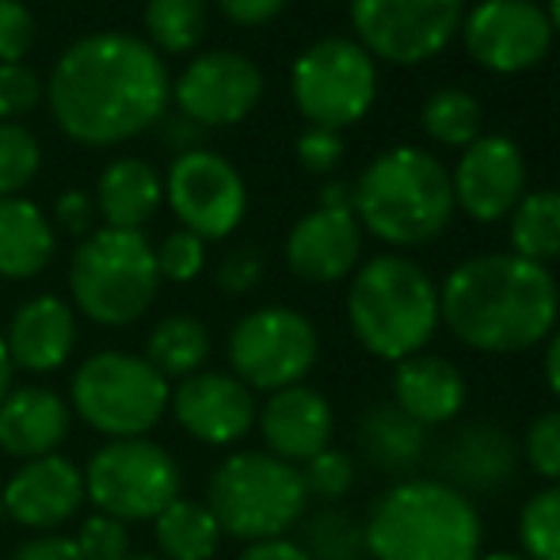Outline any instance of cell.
I'll list each match as a JSON object with an SVG mask.
<instances>
[{"label": "cell", "mask_w": 560, "mask_h": 560, "mask_svg": "<svg viewBox=\"0 0 560 560\" xmlns=\"http://www.w3.org/2000/svg\"><path fill=\"white\" fill-rule=\"evenodd\" d=\"M172 382L141 354L96 351L69 382V408L107 439H145L168 412Z\"/></svg>", "instance_id": "obj_8"}, {"label": "cell", "mask_w": 560, "mask_h": 560, "mask_svg": "<svg viewBox=\"0 0 560 560\" xmlns=\"http://www.w3.org/2000/svg\"><path fill=\"white\" fill-rule=\"evenodd\" d=\"M172 104L164 58L138 35L96 31L61 50L46 77V107L73 145L115 149L153 130Z\"/></svg>", "instance_id": "obj_1"}, {"label": "cell", "mask_w": 560, "mask_h": 560, "mask_svg": "<svg viewBox=\"0 0 560 560\" xmlns=\"http://www.w3.org/2000/svg\"><path fill=\"white\" fill-rule=\"evenodd\" d=\"M145 43L156 54H191L210 27V0H145L141 12Z\"/></svg>", "instance_id": "obj_31"}, {"label": "cell", "mask_w": 560, "mask_h": 560, "mask_svg": "<svg viewBox=\"0 0 560 560\" xmlns=\"http://www.w3.org/2000/svg\"><path fill=\"white\" fill-rule=\"evenodd\" d=\"M264 100V73L248 54L202 50L172 81V104L202 130L244 122Z\"/></svg>", "instance_id": "obj_15"}, {"label": "cell", "mask_w": 560, "mask_h": 560, "mask_svg": "<svg viewBox=\"0 0 560 560\" xmlns=\"http://www.w3.org/2000/svg\"><path fill=\"white\" fill-rule=\"evenodd\" d=\"M43 168V145L23 122H0V199L23 195Z\"/></svg>", "instance_id": "obj_35"}, {"label": "cell", "mask_w": 560, "mask_h": 560, "mask_svg": "<svg viewBox=\"0 0 560 560\" xmlns=\"http://www.w3.org/2000/svg\"><path fill=\"white\" fill-rule=\"evenodd\" d=\"M354 43L385 66H423L457 38L465 0H347Z\"/></svg>", "instance_id": "obj_12"}, {"label": "cell", "mask_w": 560, "mask_h": 560, "mask_svg": "<svg viewBox=\"0 0 560 560\" xmlns=\"http://www.w3.org/2000/svg\"><path fill=\"white\" fill-rule=\"evenodd\" d=\"M50 225L66 236H89L96 233V202H92L89 191H61L54 199V214H50Z\"/></svg>", "instance_id": "obj_44"}, {"label": "cell", "mask_w": 560, "mask_h": 560, "mask_svg": "<svg viewBox=\"0 0 560 560\" xmlns=\"http://www.w3.org/2000/svg\"><path fill=\"white\" fill-rule=\"evenodd\" d=\"M450 191L454 210H462L469 222H508L526 195V156L518 141L508 133H480L477 141H469L450 168Z\"/></svg>", "instance_id": "obj_16"}, {"label": "cell", "mask_w": 560, "mask_h": 560, "mask_svg": "<svg viewBox=\"0 0 560 560\" xmlns=\"http://www.w3.org/2000/svg\"><path fill=\"white\" fill-rule=\"evenodd\" d=\"M38 23L23 0H0V66L23 61L35 46Z\"/></svg>", "instance_id": "obj_42"}, {"label": "cell", "mask_w": 560, "mask_h": 560, "mask_svg": "<svg viewBox=\"0 0 560 560\" xmlns=\"http://www.w3.org/2000/svg\"><path fill=\"white\" fill-rule=\"evenodd\" d=\"M12 560H84L73 538L66 534H35L12 553Z\"/></svg>", "instance_id": "obj_46"}, {"label": "cell", "mask_w": 560, "mask_h": 560, "mask_svg": "<svg viewBox=\"0 0 560 560\" xmlns=\"http://www.w3.org/2000/svg\"><path fill=\"white\" fill-rule=\"evenodd\" d=\"M153 538L161 560H214L225 534L207 500L179 495L153 518Z\"/></svg>", "instance_id": "obj_29"}, {"label": "cell", "mask_w": 560, "mask_h": 560, "mask_svg": "<svg viewBox=\"0 0 560 560\" xmlns=\"http://www.w3.org/2000/svg\"><path fill=\"white\" fill-rule=\"evenodd\" d=\"M518 553L526 560H560V485H546L523 500Z\"/></svg>", "instance_id": "obj_34"}, {"label": "cell", "mask_w": 560, "mask_h": 560, "mask_svg": "<svg viewBox=\"0 0 560 560\" xmlns=\"http://www.w3.org/2000/svg\"><path fill=\"white\" fill-rule=\"evenodd\" d=\"M354 443H359V457L370 469L389 472L397 480L412 477L416 465L428 457V431L416 420H408L393 400H377L362 412Z\"/></svg>", "instance_id": "obj_26"}, {"label": "cell", "mask_w": 560, "mask_h": 560, "mask_svg": "<svg viewBox=\"0 0 560 560\" xmlns=\"http://www.w3.org/2000/svg\"><path fill=\"white\" fill-rule=\"evenodd\" d=\"M73 428V408L46 385H20L0 400V450L15 462L58 454Z\"/></svg>", "instance_id": "obj_24"}, {"label": "cell", "mask_w": 560, "mask_h": 560, "mask_svg": "<svg viewBox=\"0 0 560 560\" xmlns=\"http://www.w3.org/2000/svg\"><path fill=\"white\" fill-rule=\"evenodd\" d=\"M156 290L161 271L145 233L104 225L84 236L69 259V294L92 325H133L153 310Z\"/></svg>", "instance_id": "obj_7"}, {"label": "cell", "mask_w": 560, "mask_h": 560, "mask_svg": "<svg viewBox=\"0 0 560 560\" xmlns=\"http://www.w3.org/2000/svg\"><path fill=\"white\" fill-rule=\"evenodd\" d=\"M0 515H4V511H0Z\"/></svg>", "instance_id": "obj_56"}, {"label": "cell", "mask_w": 560, "mask_h": 560, "mask_svg": "<svg viewBox=\"0 0 560 560\" xmlns=\"http://www.w3.org/2000/svg\"><path fill=\"white\" fill-rule=\"evenodd\" d=\"M518 457L534 477H541L546 485H560V405L546 408L526 423L523 439H518Z\"/></svg>", "instance_id": "obj_36"}, {"label": "cell", "mask_w": 560, "mask_h": 560, "mask_svg": "<svg viewBox=\"0 0 560 560\" xmlns=\"http://www.w3.org/2000/svg\"><path fill=\"white\" fill-rule=\"evenodd\" d=\"M164 122V141H168V149H176V156L179 153H191V149H202V126H195L191 118H184V115H164L161 118Z\"/></svg>", "instance_id": "obj_47"}, {"label": "cell", "mask_w": 560, "mask_h": 560, "mask_svg": "<svg viewBox=\"0 0 560 560\" xmlns=\"http://www.w3.org/2000/svg\"><path fill=\"white\" fill-rule=\"evenodd\" d=\"M12 374H15V366H12V359H8L4 332H0V400H4L8 389H12Z\"/></svg>", "instance_id": "obj_51"}, {"label": "cell", "mask_w": 560, "mask_h": 560, "mask_svg": "<svg viewBox=\"0 0 560 560\" xmlns=\"http://www.w3.org/2000/svg\"><path fill=\"white\" fill-rule=\"evenodd\" d=\"M518 469H523V457H518V443L511 439V431L495 420H472L450 431L431 477L477 500V495L503 492L518 477Z\"/></svg>", "instance_id": "obj_20"}, {"label": "cell", "mask_w": 560, "mask_h": 560, "mask_svg": "<svg viewBox=\"0 0 560 560\" xmlns=\"http://www.w3.org/2000/svg\"><path fill=\"white\" fill-rule=\"evenodd\" d=\"M511 252L530 264H557L560 259V191L538 187L518 199V207L508 214Z\"/></svg>", "instance_id": "obj_30"}, {"label": "cell", "mask_w": 560, "mask_h": 560, "mask_svg": "<svg viewBox=\"0 0 560 560\" xmlns=\"http://www.w3.org/2000/svg\"><path fill=\"white\" fill-rule=\"evenodd\" d=\"M359 560H370V557H359Z\"/></svg>", "instance_id": "obj_55"}, {"label": "cell", "mask_w": 560, "mask_h": 560, "mask_svg": "<svg viewBox=\"0 0 560 560\" xmlns=\"http://www.w3.org/2000/svg\"><path fill=\"white\" fill-rule=\"evenodd\" d=\"M8 359L27 374H54L69 362L77 347V313L66 298L38 294L23 302L8 320Z\"/></svg>", "instance_id": "obj_23"}, {"label": "cell", "mask_w": 560, "mask_h": 560, "mask_svg": "<svg viewBox=\"0 0 560 560\" xmlns=\"http://www.w3.org/2000/svg\"><path fill=\"white\" fill-rule=\"evenodd\" d=\"M298 469H302L310 500H325V503L343 500V495L354 488V480H359V465H354V457L339 446L320 450L317 457H310V462L298 465Z\"/></svg>", "instance_id": "obj_37"}, {"label": "cell", "mask_w": 560, "mask_h": 560, "mask_svg": "<svg viewBox=\"0 0 560 560\" xmlns=\"http://www.w3.org/2000/svg\"><path fill=\"white\" fill-rule=\"evenodd\" d=\"M46 100V81L27 61L0 66V122H20Z\"/></svg>", "instance_id": "obj_39"}, {"label": "cell", "mask_w": 560, "mask_h": 560, "mask_svg": "<svg viewBox=\"0 0 560 560\" xmlns=\"http://www.w3.org/2000/svg\"><path fill=\"white\" fill-rule=\"evenodd\" d=\"M351 214L362 233L397 252L439 241L457 214L446 164L420 145L385 149L354 179Z\"/></svg>", "instance_id": "obj_4"}, {"label": "cell", "mask_w": 560, "mask_h": 560, "mask_svg": "<svg viewBox=\"0 0 560 560\" xmlns=\"http://www.w3.org/2000/svg\"><path fill=\"white\" fill-rule=\"evenodd\" d=\"M546 20L553 27V38H560V0H546Z\"/></svg>", "instance_id": "obj_52"}, {"label": "cell", "mask_w": 560, "mask_h": 560, "mask_svg": "<svg viewBox=\"0 0 560 560\" xmlns=\"http://www.w3.org/2000/svg\"><path fill=\"white\" fill-rule=\"evenodd\" d=\"M225 359L229 374L252 393H279L313 374L320 332L294 305H259L229 328Z\"/></svg>", "instance_id": "obj_11"}, {"label": "cell", "mask_w": 560, "mask_h": 560, "mask_svg": "<svg viewBox=\"0 0 560 560\" xmlns=\"http://www.w3.org/2000/svg\"><path fill=\"white\" fill-rule=\"evenodd\" d=\"M477 560H526L518 549H488V553H480Z\"/></svg>", "instance_id": "obj_53"}, {"label": "cell", "mask_w": 560, "mask_h": 560, "mask_svg": "<svg viewBox=\"0 0 560 560\" xmlns=\"http://www.w3.org/2000/svg\"><path fill=\"white\" fill-rule=\"evenodd\" d=\"M256 428L264 450L290 465H305L320 450L332 446L336 435V408L313 385H290V389L267 393L256 412Z\"/></svg>", "instance_id": "obj_21"}, {"label": "cell", "mask_w": 560, "mask_h": 560, "mask_svg": "<svg viewBox=\"0 0 560 560\" xmlns=\"http://www.w3.org/2000/svg\"><path fill=\"white\" fill-rule=\"evenodd\" d=\"M236 560H313V557L305 553L294 538H271V541H252V546H244V553Z\"/></svg>", "instance_id": "obj_48"}, {"label": "cell", "mask_w": 560, "mask_h": 560, "mask_svg": "<svg viewBox=\"0 0 560 560\" xmlns=\"http://www.w3.org/2000/svg\"><path fill=\"white\" fill-rule=\"evenodd\" d=\"M84 503V469L66 454L23 462L0 485V511L31 534H58Z\"/></svg>", "instance_id": "obj_18"}, {"label": "cell", "mask_w": 560, "mask_h": 560, "mask_svg": "<svg viewBox=\"0 0 560 560\" xmlns=\"http://www.w3.org/2000/svg\"><path fill=\"white\" fill-rule=\"evenodd\" d=\"M184 495L179 462L153 439H107L84 465V500L118 523H153Z\"/></svg>", "instance_id": "obj_9"}, {"label": "cell", "mask_w": 560, "mask_h": 560, "mask_svg": "<svg viewBox=\"0 0 560 560\" xmlns=\"http://www.w3.org/2000/svg\"><path fill=\"white\" fill-rule=\"evenodd\" d=\"M207 508L214 511L222 534L252 546L290 538L310 511V492L298 465L267 450H236L210 472Z\"/></svg>", "instance_id": "obj_6"}, {"label": "cell", "mask_w": 560, "mask_h": 560, "mask_svg": "<svg viewBox=\"0 0 560 560\" xmlns=\"http://www.w3.org/2000/svg\"><path fill=\"white\" fill-rule=\"evenodd\" d=\"M457 38L472 66L495 77L530 73L553 50V27L538 0H477L465 8Z\"/></svg>", "instance_id": "obj_14"}, {"label": "cell", "mask_w": 560, "mask_h": 560, "mask_svg": "<svg viewBox=\"0 0 560 560\" xmlns=\"http://www.w3.org/2000/svg\"><path fill=\"white\" fill-rule=\"evenodd\" d=\"M168 412L202 446H236L256 428L259 400L225 370H199L172 385Z\"/></svg>", "instance_id": "obj_17"}, {"label": "cell", "mask_w": 560, "mask_h": 560, "mask_svg": "<svg viewBox=\"0 0 560 560\" xmlns=\"http://www.w3.org/2000/svg\"><path fill=\"white\" fill-rule=\"evenodd\" d=\"M264 275H267L264 248H259V244H236V248H229L222 256V264H218V271H214V282L222 294L244 298L264 282Z\"/></svg>", "instance_id": "obj_40"}, {"label": "cell", "mask_w": 560, "mask_h": 560, "mask_svg": "<svg viewBox=\"0 0 560 560\" xmlns=\"http://www.w3.org/2000/svg\"><path fill=\"white\" fill-rule=\"evenodd\" d=\"M389 393L393 405L408 420L420 423L423 431L450 428L469 408V377H465V370L457 362H450L446 354L431 351L393 362Z\"/></svg>", "instance_id": "obj_22"}, {"label": "cell", "mask_w": 560, "mask_h": 560, "mask_svg": "<svg viewBox=\"0 0 560 560\" xmlns=\"http://www.w3.org/2000/svg\"><path fill=\"white\" fill-rule=\"evenodd\" d=\"M290 100L310 126L343 133L377 104V61L347 35L317 38L294 58Z\"/></svg>", "instance_id": "obj_10"}, {"label": "cell", "mask_w": 560, "mask_h": 560, "mask_svg": "<svg viewBox=\"0 0 560 560\" xmlns=\"http://www.w3.org/2000/svg\"><path fill=\"white\" fill-rule=\"evenodd\" d=\"M420 126L435 145L462 153L469 141H477L485 133V112H480V100L472 92L446 84V89H435L423 100Z\"/></svg>", "instance_id": "obj_32"}, {"label": "cell", "mask_w": 560, "mask_h": 560, "mask_svg": "<svg viewBox=\"0 0 560 560\" xmlns=\"http://www.w3.org/2000/svg\"><path fill=\"white\" fill-rule=\"evenodd\" d=\"M214 351L210 328L191 313H168L153 325L145 339V354L141 359L164 377V382H184V377L207 370V359Z\"/></svg>", "instance_id": "obj_28"}, {"label": "cell", "mask_w": 560, "mask_h": 560, "mask_svg": "<svg viewBox=\"0 0 560 560\" xmlns=\"http://www.w3.org/2000/svg\"><path fill=\"white\" fill-rule=\"evenodd\" d=\"M164 202L176 214L179 229L199 241H225L248 218V184L214 149L179 153L164 172Z\"/></svg>", "instance_id": "obj_13"}, {"label": "cell", "mask_w": 560, "mask_h": 560, "mask_svg": "<svg viewBox=\"0 0 560 560\" xmlns=\"http://www.w3.org/2000/svg\"><path fill=\"white\" fill-rule=\"evenodd\" d=\"M96 214L107 229L141 233L164 202V179L145 156H115L96 179Z\"/></svg>", "instance_id": "obj_25"}, {"label": "cell", "mask_w": 560, "mask_h": 560, "mask_svg": "<svg viewBox=\"0 0 560 560\" xmlns=\"http://www.w3.org/2000/svg\"><path fill=\"white\" fill-rule=\"evenodd\" d=\"M77 549L84 560H122L130 557V526L112 515H89L77 530Z\"/></svg>", "instance_id": "obj_41"}, {"label": "cell", "mask_w": 560, "mask_h": 560, "mask_svg": "<svg viewBox=\"0 0 560 560\" xmlns=\"http://www.w3.org/2000/svg\"><path fill=\"white\" fill-rule=\"evenodd\" d=\"M214 4L233 27H267L287 12L290 0H214Z\"/></svg>", "instance_id": "obj_45"}, {"label": "cell", "mask_w": 560, "mask_h": 560, "mask_svg": "<svg viewBox=\"0 0 560 560\" xmlns=\"http://www.w3.org/2000/svg\"><path fill=\"white\" fill-rule=\"evenodd\" d=\"M294 541L313 560L366 557V549H362V518H354L351 511L336 508V503H325V508H317V511H305V518L298 523Z\"/></svg>", "instance_id": "obj_33"}, {"label": "cell", "mask_w": 560, "mask_h": 560, "mask_svg": "<svg viewBox=\"0 0 560 560\" xmlns=\"http://www.w3.org/2000/svg\"><path fill=\"white\" fill-rule=\"evenodd\" d=\"M347 325L354 343L382 362H400L428 351L443 328L439 313V282L405 252L359 264L347 279Z\"/></svg>", "instance_id": "obj_5"}, {"label": "cell", "mask_w": 560, "mask_h": 560, "mask_svg": "<svg viewBox=\"0 0 560 560\" xmlns=\"http://www.w3.org/2000/svg\"><path fill=\"white\" fill-rule=\"evenodd\" d=\"M546 351H541V374H546V389L553 393V400L560 405V325L549 332L546 343Z\"/></svg>", "instance_id": "obj_49"}, {"label": "cell", "mask_w": 560, "mask_h": 560, "mask_svg": "<svg viewBox=\"0 0 560 560\" xmlns=\"http://www.w3.org/2000/svg\"><path fill=\"white\" fill-rule=\"evenodd\" d=\"M439 313L469 351L526 354L560 325V282L515 252H480L439 282Z\"/></svg>", "instance_id": "obj_2"}, {"label": "cell", "mask_w": 560, "mask_h": 560, "mask_svg": "<svg viewBox=\"0 0 560 560\" xmlns=\"http://www.w3.org/2000/svg\"><path fill=\"white\" fill-rule=\"evenodd\" d=\"M298 164H302L305 172H313V176H332V172L343 164V133L336 130H320V126H305L302 133H298Z\"/></svg>", "instance_id": "obj_43"}, {"label": "cell", "mask_w": 560, "mask_h": 560, "mask_svg": "<svg viewBox=\"0 0 560 560\" xmlns=\"http://www.w3.org/2000/svg\"><path fill=\"white\" fill-rule=\"evenodd\" d=\"M362 225L354 222L351 210L317 207L302 214L287 233L282 259L290 275L305 287H336L347 282L362 264Z\"/></svg>", "instance_id": "obj_19"}, {"label": "cell", "mask_w": 560, "mask_h": 560, "mask_svg": "<svg viewBox=\"0 0 560 560\" xmlns=\"http://www.w3.org/2000/svg\"><path fill=\"white\" fill-rule=\"evenodd\" d=\"M370 560H477L485 518L477 500L439 477H400L374 495L362 518Z\"/></svg>", "instance_id": "obj_3"}, {"label": "cell", "mask_w": 560, "mask_h": 560, "mask_svg": "<svg viewBox=\"0 0 560 560\" xmlns=\"http://www.w3.org/2000/svg\"><path fill=\"white\" fill-rule=\"evenodd\" d=\"M317 207H328V210H351V187L339 184V179H328L317 195Z\"/></svg>", "instance_id": "obj_50"}, {"label": "cell", "mask_w": 560, "mask_h": 560, "mask_svg": "<svg viewBox=\"0 0 560 560\" xmlns=\"http://www.w3.org/2000/svg\"><path fill=\"white\" fill-rule=\"evenodd\" d=\"M58 256V229L23 195L0 199V279H35Z\"/></svg>", "instance_id": "obj_27"}, {"label": "cell", "mask_w": 560, "mask_h": 560, "mask_svg": "<svg viewBox=\"0 0 560 560\" xmlns=\"http://www.w3.org/2000/svg\"><path fill=\"white\" fill-rule=\"evenodd\" d=\"M122 560H161V557H145V553H130V557H122Z\"/></svg>", "instance_id": "obj_54"}, {"label": "cell", "mask_w": 560, "mask_h": 560, "mask_svg": "<svg viewBox=\"0 0 560 560\" xmlns=\"http://www.w3.org/2000/svg\"><path fill=\"white\" fill-rule=\"evenodd\" d=\"M161 282H195L207 271V241H199L187 229H172L153 248Z\"/></svg>", "instance_id": "obj_38"}]
</instances>
